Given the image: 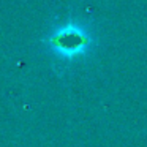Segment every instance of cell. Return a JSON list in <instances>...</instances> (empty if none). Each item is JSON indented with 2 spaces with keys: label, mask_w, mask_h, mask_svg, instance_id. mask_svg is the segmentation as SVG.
Instances as JSON below:
<instances>
[{
  "label": "cell",
  "mask_w": 147,
  "mask_h": 147,
  "mask_svg": "<svg viewBox=\"0 0 147 147\" xmlns=\"http://www.w3.org/2000/svg\"><path fill=\"white\" fill-rule=\"evenodd\" d=\"M48 45L60 57L73 59L89 51L92 46V36L89 30L79 24H65L51 33Z\"/></svg>",
  "instance_id": "1"
}]
</instances>
